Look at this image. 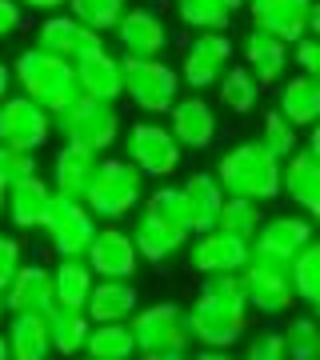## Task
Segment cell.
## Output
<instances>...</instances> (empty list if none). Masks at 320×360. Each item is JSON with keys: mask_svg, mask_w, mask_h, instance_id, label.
Wrapping results in <instances>:
<instances>
[{"mask_svg": "<svg viewBox=\"0 0 320 360\" xmlns=\"http://www.w3.org/2000/svg\"><path fill=\"white\" fill-rule=\"evenodd\" d=\"M248 296H244L241 272H217L200 276L196 300L188 304V321L196 345L208 348H236L248 333Z\"/></svg>", "mask_w": 320, "mask_h": 360, "instance_id": "obj_1", "label": "cell"}, {"mask_svg": "<svg viewBox=\"0 0 320 360\" xmlns=\"http://www.w3.org/2000/svg\"><path fill=\"white\" fill-rule=\"evenodd\" d=\"M217 180L229 196H244L256 205H269L284 196V160L269 153L260 141H241L217 160Z\"/></svg>", "mask_w": 320, "mask_h": 360, "instance_id": "obj_2", "label": "cell"}, {"mask_svg": "<svg viewBox=\"0 0 320 360\" xmlns=\"http://www.w3.org/2000/svg\"><path fill=\"white\" fill-rule=\"evenodd\" d=\"M13 80H16V92H25L37 104H44L52 116H60L68 104H77L84 96L77 80V65L49 49H40V44L25 49L13 60Z\"/></svg>", "mask_w": 320, "mask_h": 360, "instance_id": "obj_3", "label": "cell"}, {"mask_svg": "<svg viewBox=\"0 0 320 360\" xmlns=\"http://www.w3.org/2000/svg\"><path fill=\"white\" fill-rule=\"evenodd\" d=\"M144 172L128 156H101V168H96V180L89 188V208L96 212V220H124L132 212H141L144 196Z\"/></svg>", "mask_w": 320, "mask_h": 360, "instance_id": "obj_4", "label": "cell"}, {"mask_svg": "<svg viewBox=\"0 0 320 360\" xmlns=\"http://www.w3.org/2000/svg\"><path fill=\"white\" fill-rule=\"evenodd\" d=\"M132 333H136V348L144 356H188L192 352V321L188 309L177 300H156V304H141V312L132 316Z\"/></svg>", "mask_w": 320, "mask_h": 360, "instance_id": "obj_5", "label": "cell"}, {"mask_svg": "<svg viewBox=\"0 0 320 360\" xmlns=\"http://www.w3.org/2000/svg\"><path fill=\"white\" fill-rule=\"evenodd\" d=\"M180 68L165 65V56H124V96L144 116H168L180 101Z\"/></svg>", "mask_w": 320, "mask_h": 360, "instance_id": "obj_6", "label": "cell"}, {"mask_svg": "<svg viewBox=\"0 0 320 360\" xmlns=\"http://www.w3.org/2000/svg\"><path fill=\"white\" fill-rule=\"evenodd\" d=\"M120 108L108 101H92V96H80L77 104H68L60 116H56V132L64 136V144H77V148H89V153L104 156L120 141Z\"/></svg>", "mask_w": 320, "mask_h": 360, "instance_id": "obj_7", "label": "cell"}, {"mask_svg": "<svg viewBox=\"0 0 320 360\" xmlns=\"http://www.w3.org/2000/svg\"><path fill=\"white\" fill-rule=\"evenodd\" d=\"M96 212L89 208V200H72V196H52V208H49V220L40 236L49 240V248L56 252L60 260L68 257H89V245L96 240Z\"/></svg>", "mask_w": 320, "mask_h": 360, "instance_id": "obj_8", "label": "cell"}, {"mask_svg": "<svg viewBox=\"0 0 320 360\" xmlns=\"http://www.w3.org/2000/svg\"><path fill=\"white\" fill-rule=\"evenodd\" d=\"M124 156L141 168L148 180H168L180 168V160H184V148H180V141L172 136V129L160 124V116H148V120L128 124Z\"/></svg>", "mask_w": 320, "mask_h": 360, "instance_id": "obj_9", "label": "cell"}, {"mask_svg": "<svg viewBox=\"0 0 320 360\" xmlns=\"http://www.w3.org/2000/svg\"><path fill=\"white\" fill-rule=\"evenodd\" d=\"M244 296H248V309L260 312V316H284V312L296 304V288H293V269L281 264V260L256 257L244 264L241 272Z\"/></svg>", "mask_w": 320, "mask_h": 360, "instance_id": "obj_10", "label": "cell"}, {"mask_svg": "<svg viewBox=\"0 0 320 360\" xmlns=\"http://www.w3.org/2000/svg\"><path fill=\"white\" fill-rule=\"evenodd\" d=\"M56 132V116L37 104L25 92H13L0 101V144H13V148H28V153H40L49 136Z\"/></svg>", "mask_w": 320, "mask_h": 360, "instance_id": "obj_11", "label": "cell"}, {"mask_svg": "<svg viewBox=\"0 0 320 360\" xmlns=\"http://www.w3.org/2000/svg\"><path fill=\"white\" fill-rule=\"evenodd\" d=\"M232 40L229 32H196L192 44L180 56V80L188 84L192 92H208L217 89L224 72L232 68Z\"/></svg>", "mask_w": 320, "mask_h": 360, "instance_id": "obj_12", "label": "cell"}, {"mask_svg": "<svg viewBox=\"0 0 320 360\" xmlns=\"http://www.w3.org/2000/svg\"><path fill=\"white\" fill-rule=\"evenodd\" d=\"M188 236L192 229L180 217H165L148 205H141V212L132 220V240L141 248V260H148V264H168L172 257H180Z\"/></svg>", "mask_w": 320, "mask_h": 360, "instance_id": "obj_13", "label": "cell"}, {"mask_svg": "<svg viewBox=\"0 0 320 360\" xmlns=\"http://www.w3.org/2000/svg\"><path fill=\"white\" fill-rule=\"evenodd\" d=\"M312 240H316V224L305 212H281V217H264V224H260V232L252 240V252L256 257H269V260H281V264L293 269V260Z\"/></svg>", "mask_w": 320, "mask_h": 360, "instance_id": "obj_14", "label": "cell"}, {"mask_svg": "<svg viewBox=\"0 0 320 360\" xmlns=\"http://www.w3.org/2000/svg\"><path fill=\"white\" fill-rule=\"evenodd\" d=\"M37 44L77 65V60H84L89 52L104 49V37L96 32V28H89L84 20H77L72 13H52V16H44V20H40Z\"/></svg>", "mask_w": 320, "mask_h": 360, "instance_id": "obj_15", "label": "cell"}, {"mask_svg": "<svg viewBox=\"0 0 320 360\" xmlns=\"http://www.w3.org/2000/svg\"><path fill=\"white\" fill-rule=\"evenodd\" d=\"M168 129L172 136L180 141L184 153H205L217 144V132H220V120H217V108L205 101V96H180L168 112Z\"/></svg>", "mask_w": 320, "mask_h": 360, "instance_id": "obj_16", "label": "cell"}, {"mask_svg": "<svg viewBox=\"0 0 320 360\" xmlns=\"http://www.w3.org/2000/svg\"><path fill=\"white\" fill-rule=\"evenodd\" d=\"M252 260V245L241 240V236H229V232H200L192 240V252H188V264L200 276H217V272H244V264Z\"/></svg>", "mask_w": 320, "mask_h": 360, "instance_id": "obj_17", "label": "cell"}, {"mask_svg": "<svg viewBox=\"0 0 320 360\" xmlns=\"http://www.w3.org/2000/svg\"><path fill=\"white\" fill-rule=\"evenodd\" d=\"M84 260L92 264L96 276H120V281H132L136 269H141V248H136V240H132V232L108 224V229L96 232V240L89 245V257Z\"/></svg>", "mask_w": 320, "mask_h": 360, "instance_id": "obj_18", "label": "cell"}, {"mask_svg": "<svg viewBox=\"0 0 320 360\" xmlns=\"http://www.w3.org/2000/svg\"><path fill=\"white\" fill-rule=\"evenodd\" d=\"M316 0H252V28H264L284 44H300L308 37V20H312Z\"/></svg>", "mask_w": 320, "mask_h": 360, "instance_id": "obj_19", "label": "cell"}, {"mask_svg": "<svg viewBox=\"0 0 320 360\" xmlns=\"http://www.w3.org/2000/svg\"><path fill=\"white\" fill-rule=\"evenodd\" d=\"M4 304H8V316L13 312L49 316L52 304H56V276H52V269L40 264V260H25L20 272L13 276V284H8V292H4Z\"/></svg>", "mask_w": 320, "mask_h": 360, "instance_id": "obj_20", "label": "cell"}, {"mask_svg": "<svg viewBox=\"0 0 320 360\" xmlns=\"http://www.w3.org/2000/svg\"><path fill=\"white\" fill-rule=\"evenodd\" d=\"M288 49L293 44H284L281 37H272V32H264V28H252L248 37H244L241 52H244V68L256 77V84L260 89H276L284 77H288Z\"/></svg>", "mask_w": 320, "mask_h": 360, "instance_id": "obj_21", "label": "cell"}, {"mask_svg": "<svg viewBox=\"0 0 320 360\" xmlns=\"http://www.w3.org/2000/svg\"><path fill=\"white\" fill-rule=\"evenodd\" d=\"M113 37L120 44V56H165L168 49V25L153 8H128Z\"/></svg>", "mask_w": 320, "mask_h": 360, "instance_id": "obj_22", "label": "cell"}, {"mask_svg": "<svg viewBox=\"0 0 320 360\" xmlns=\"http://www.w3.org/2000/svg\"><path fill=\"white\" fill-rule=\"evenodd\" d=\"M77 80L80 92L92 101H124V56H113L108 44L96 52H89L84 60H77Z\"/></svg>", "mask_w": 320, "mask_h": 360, "instance_id": "obj_23", "label": "cell"}, {"mask_svg": "<svg viewBox=\"0 0 320 360\" xmlns=\"http://www.w3.org/2000/svg\"><path fill=\"white\" fill-rule=\"evenodd\" d=\"M52 196H56L52 180H44V176L20 180V184L8 188V212H4V220H8L16 232H40L44 220H49Z\"/></svg>", "mask_w": 320, "mask_h": 360, "instance_id": "obj_24", "label": "cell"}, {"mask_svg": "<svg viewBox=\"0 0 320 360\" xmlns=\"http://www.w3.org/2000/svg\"><path fill=\"white\" fill-rule=\"evenodd\" d=\"M284 196L320 229V156L296 148L284 160Z\"/></svg>", "mask_w": 320, "mask_h": 360, "instance_id": "obj_25", "label": "cell"}, {"mask_svg": "<svg viewBox=\"0 0 320 360\" xmlns=\"http://www.w3.org/2000/svg\"><path fill=\"white\" fill-rule=\"evenodd\" d=\"M180 193H184V212H188L192 236L217 229L220 208H224V200H229L224 184L217 180V172H192V176L180 184Z\"/></svg>", "mask_w": 320, "mask_h": 360, "instance_id": "obj_26", "label": "cell"}, {"mask_svg": "<svg viewBox=\"0 0 320 360\" xmlns=\"http://www.w3.org/2000/svg\"><path fill=\"white\" fill-rule=\"evenodd\" d=\"M96 168H101V156L89 153V148H77V144H60L52 153V188L60 196H72V200H84L96 180Z\"/></svg>", "mask_w": 320, "mask_h": 360, "instance_id": "obj_27", "label": "cell"}, {"mask_svg": "<svg viewBox=\"0 0 320 360\" xmlns=\"http://www.w3.org/2000/svg\"><path fill=\"white\" fill-rule=\"evenodd\" d=\"M92 324H108V321H132L141 312V292L132 281H120V276H96V288L89 296Z\"/></svg>", "mask_w": 320, "mask_h": 360, "instance_id": "obj_28", "label": "cell"}, {"mask_svg": "<svg viewBox=\"0 0 320 360\" xmlns=\"http://www.w3.org/2000/svg\"><path fill=\"white\" fill-rule=\"evenodd\" d=\"M4 336H8L13 360H49V356H56L49 316H40V312H13L8 324H4Z\"/></svg>", "mask_w": 320, "mask_h": 360, "instance_id": "obj_29", "label": "cell"}, {"mask_svg": "<svg viewBox=\"0 0 320 360\" xmlns=\"http://www.w3.org/2000/svg\"><path fill=\"white\" fill-rule=\"evenodd\" d=\"M276 108H281L296 129H312L320 120V77L296 72L276 84Z\"/></svg>", "mask_w": 320, "mask_h": 360, "instance_id": "obj_30", "label": "cell"}, {"mask_svg": "<svg viewBox=\"0 0 320 360\" xmlns=\"http://www.w3.org/2000/svg\"><path fill=\"white\" fill-rule=\"evenodd\" d=\"M49 328H52V348L56 356H80L89 348L92 336V316L84 309H68V304H52L49 312Z\"/></svg>", "mask_w": 320, "mask_h": 360, "instance_id": "obj_31", "label": "cell"}, {"mask_svg": "<svg viewBox=\"0 0 320 360\" xmlns=\"http://www.w3.org/2000/svg\"><path fill=\"white\" fill-rule=\"evenodd\" d=\"M56 304H68V309H89V296L96 288V272L84 257H68L56 260Z\"/></svg>", "mask_w": 320, "mask_h": 360, "instance_id": "obj_32", "label": "cell"}, {"mask_svg": "<svg viewBox=\"0 0 320 360\" xmlns=\"http://www.w3.org/2000/svg\"><path fill=\"white\" fill-rule=\"evenodd\" d=\"M89 356H104V360H141L136 348V333L128 321H108V324H92L89 336Z\"/></svg>", "mask_w": 320, "mask_h": 360, "instance_id": "obj_33", "label": "cell"}, {"mask_svg": "<svg viewBox=\"0 0 320 360\" xmlns=\"http://www.w3.org/2000/svg\"><path fill=\"white\" fill-rule=\"evenodd\" d=\"M260 84H256V77L248 72L244 65H232L229 72H224V80L217 84V101L229 108V112L236 116H248L256 112V104H260Z\"/></svg>", "mask_w": 320, "mask_h": 360, "instance_id": "obj_34", "label": "cell"}, {"mask_svg": "<svg viewBox=\"0 0 320 360\" xmlns=\"http://www.w3.org/2000/svg\"><path fill=\"white\" fill-rule=\"evenodd\" d=\"M293 288H296V300H300L312 316H320V240H312V245L293 260Z\"/></svg>", "mask_w": 320, "mask_h": 360, "instance_id": "obj_35", "label": "cell"}, {"mask_svg": "<svg viewBox=\"0 0 320 360\" xmlns=\"http://www.w3.org/2000/svg\"><path fill=\"white\" fill-rule=\"evenodd\" d=\"M260 224H264L260 205H256V200H244V196H229V200H224V208H220V220H217L220 232L241 236V240H248V245L256 240Z\"/></svg>", "mask_w": 320, "mask_h": 360, "instance_id": "obj_36", "label": "cell"}, {"mask_svg": "<svg viewBox=\"0 0 320 360\" xmlns=\"http://www.w3.org/2000/svg\"><path fill=\"white\" fill-rule=\"evenodd\" d=\"M281 333H284L288 360H320V316H312V312L288 316Z\"/></svg>", "mask_w": 320, "mask_h": 360, "instance_id": "obj_37", "label": "cell"}, {"mask_svg": "<svg viewBox=\"0 0 320 360\" xmlns=\"http://www.w3.org/2000/svg\"><path fill=\"white\" fill-rule=\"evenodd\" d=\"M177 16L180 25L196 28V32H229L232 13L220 0H177Z\"/></svg>", "mask_w": 320, "mask_h": 360, "instance_id": "obj_38", "label": "cell"}, {"mask_svg": "<svg viewBox=\"0 0 320 360\" xmlns=\"http://www.w3.org/2000/svg\"><path fill=\"white\" fill-rule=\"evenodd\" d=\"M256 141L264 144L269 153H276L281 160H288V156L300 148V141H296V124L281 112V108H269V112L260 116V136H256Z\"/></svg>", "mask_w": 320, "mask_h": 360, "instance_id": "obj_39", "label": "cell"}, {"mask_svg": "<svg viewBox=\"0 0 320 360\" xmlns=\"http://www.w3.org/2000/svg\"><path fill=\"white\" fill-rule=\"evenodd\" d=\"M68 13L104 37V32H116L120 16L128 13V0H68Z\"/></svg>", "mask_w": 320, "mask_h": 360, "instance_id": "obj_40", "label": "cell"}, {"mask_svg": "<svg viewBox=\"0 0 320 360\" xmlns=\"http://www.w3.org/2000/svg\"><path fill=\"white\" fill-rule=\"evenodd\" d=\"M28 176H40V160L37 153H28V148H13V144H0V180L13 188L20 180Z\"/></svg>", "mask_w": 320, "mask_h": 360, "instance_id": "obj_41", "label": "cell"}, {"mask_svg": "<svg viewBox=\"0 0 320 360\" xmlns=\"http://www.w3.org/2000/svg\"><path fill=\"white\" fill-rule=\"evenodd\" d=\"M241 360H288V348H284V333L276 328H264L244 340V352Z\"/></svg>", "mask_w": 320, "mask_h": 360, "instance_id": "obj_42", "label": "cell"}, {"mask_svg": "<svg viewBox=\"0 0 320 360\" xmlns=\"http://www.w3.org/2000/svg\"><path fill=\"white\" fill-rule=\"evenodd\" d=\"M20 264H25L20 240H16L13 232H0V292H8V284H13V276L20 272Z\"/></svg>", "mask_w": 320, "mask_h": 360, "instance_id": "obj_43", "label": "cell"}, {"mask_svg": "<svg viewBox=\"0 0 320 360\" xmlns=\"http://www.w3.org/2000/svg\"><path fill=\"white\" fill-rule=\"evenodd\" d=\"M293 65L308 77H320V40L305 37L300 44H293Z\"/></svg>", "mask_w": 320, "mask_h": 360, "instance_id": "obj_44", "label": "cell"}, {"mask_svg": "<svg viewBox=\"0 0 320 360\" xmlns=\"http://www.w3.org/2000/svg\"><path fill=\"white\" fill-rule=\"evenodd\" d=\"M25 25V4L20 0H0V40H8Z\"/></svg>", "mask_w": 320, "mask_h": 360, "instance_id": "obj_45", "label": "cell"}, {"mask_svg": "<svg viewBox=\"0 0 320 360\" xmlns=\"http://www.w3.org/2000/svg\"><path fill=\"white\" fill-rule=\"evenodd\" d=\"M25 8H32V13H44V16H52V13H64L68 8V0H20Z\"/></svg>", "mask_w": 320, "mask_h": 360, "instance_id": "obj_46", "label": "cell"}, {"mask_svg": "<svg viewBox=\"0 0 320 360\" xmlns=\"http://www.w3.org/2000/svg\"><path fill=\"white\" fill-rule=\"evenodd\" d=\"M192 360H241V356H232V348H208V345H200V352Z\"/></svg>", "mask_w": 320, "mask_h": 360, "instance_id": "obj_47", "label": "cell"}, {"mask_svg": "<svg viewBox=\"0 0 320 360\" xmlns=\"http://www.w3.org/2000/svg\"><path fill=\"white\" fill-rule=\"evenodd\" d=\"M13 65H4V60H0V101H4V96H13Z\"/></svg>", "mask_w": 320, "mask_h": 360, "instance_id": "obj_48", "label": "cell"}, {"mask_svg": "<svg viewBox=\"0 0 320 360\" xmlns=\"http://www.w3.org/2000/svg\"><path fill=\"white\" fill-rule=\"evenodd\" d=\"M305 148H308V153H316V156H320V120L312 124V129H308V144H305Z\"/></svg>", "mask_w": 320, "mask_h": 360, "instance_id": "obj_49", "label": "cell"}, {"mask_svg": "<svg viewBox=\"0 0 320 360\" xmlns=\"http://www.w3.org/2000/svg\"><path fill=\"white\" fill-rule=\"evenodd\" d=\"M308 37L320 40V0H316V8H312V20H308Z\"/></svg>", "mask_w": 320, "mask_h": 360, "instance_id": "obj_50", "label": "cell"}, {"mask_svg": "<svg viewBox=\"0 0 320 360\" xmlns=\"http://www.w3.org/2000/svg\"><path fill=\"white\" fill-rule=\"evenodd\" d=\"M4 212H8V184L0 180V217H4Z\"/></svg>", "mask_w": 320, "mask_h": 360, "instance_id": "obj_51", "label": "cell"}, {"mask_svg": "<svg viewBox=\"0 0 320 360\" xmlns=\"http://www.w3.org/2000/svg\"><path fill=\"white\" fill-rule=\"evenodd\" d=\"M0 360H13V348H8V336L0 333Z\"/></svg>", "mask_w": 320, "mask_h": 360, "instance_id": "obj_52", "label": "cell"}, {"mask_svg": "<svg viewBox=\"0 0 320 360\" xmlns=\"http://www.w3.org/2000/svg\"><path fill=\"white\" fill-rule=\"evenodd\" d=\"M220 4H224L229 13H241V8H244V4H248V0H220Z\"/></svg>", "mask_w": 320, "mask_h": 360, "instance_id": "obj_53", "label": "cell"}, {"mask_svg": "<svg viewBox=\"0 0 320 360\" xmlns=\"http://www.w3.org/2000/svg\"><path fill=\"white\" fill-rule=\"evenodd\" d=\"M0 324H8V304H4V292H0Z\"/></svg>", "mask_w": 320, "mask_h": 360, "instance_id": "obj_54", "label": "cell"}, {"mask_svg": "<svg viewBox=\"0 0 320 360\" xmlns=\"http://www.w3.org/2000/svg\"><path fill=\"white\" fill-rule=\"evenodd\" d=\"M144 360H188V356H144Z\"/></svg>", "mask_w": 320, "mask_h": 360, "instance_id": "obj_55", "label": "cell"}, {"mask_svg": "<svg viewBox=\"0 0 320 360\" xmlns=\"http://www.w3.org/2000/svg\"><path fill=\"white\" fill-rule=\"evenodd\" d=\"M84 360H104V356H89V352H84Z\"/></svg>", "mask_w": 320, "mask_h": 360, "instance_id": "obj_56", "label": "cell"}, {"mask_svg": "<svg viewBox=\"0 0 320 360\" xmlns=\"http://www.w3.org/2000/svg\"><path fill=\"white\" fill-rule=\"evenodd\" d=\"M248 4H252V0H248Z\"/></svg>", "mask_w": 320, "mask_h": 360, "instance_id": "obj_57", "label": "cell"}]
</instances>
